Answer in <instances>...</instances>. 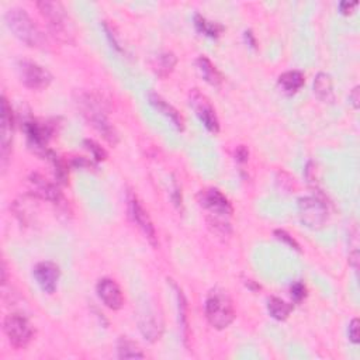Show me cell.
<instances>
[{"instance_id": "6da1fadb", "label": "cell", "mask_w": 360, "mask_h": 360, "mask_svg": "<svg viewBox=\"0 0 360 360\" xmlns=\"http://www.w3.org/2000/svg\"><path fill=\"white\" fill-rule=\"evenodd\" d=\"M76 103L82 111V115L86 118V122L93 129H96L108 144L115 145L118 142V133L108 122L103 99L96 93L79 92Z\"/></svg>"}, {"instance_id": "7a4b0ae2", "label": "cell", "mask_w": 360, "mask_h": 360, "mask_svg": "<svg viewBox=\"0 0 360 360\" xmlns=\"http://www.w3.org/2000/svg\"><path fill=\"white\" fill-rule=\"evenodd\" d=\"M6 23L12 33L33 48H45L47 37L24 9L13 8L6 13Z\"/></svg>"}, {"instance_id": "3957f363", "label": "cell", "mask_w": 360, "mask_h": 360, "mask_svg": "<svg viewBox=\"0 0 360 360\" xmlns=\"http://www.w3.org/2000/svg\"><path fill=\"white\" fill-rule=\"evenodd\" d=\"M206 317L215 329H225L235 318V309L227 291L214 288L206 300Z\"/></svg>"}, {"instance_id": "277c9868", "label": "cell", "mask_w": 360, "mask_h": 360, "mask_svg": "<svg viewBox=\"0 0 360 360\" xmlns=\"http://www.w3.org/2000/svg\"><path fill=\"white\" fill-rule=\"evenodd\" d=\"M37 8L48 22V27L55 37L64 42H72V24L65 8L59 2H38Z\"/></svg>"}, {"instance_id": "5b68a950", "label": "cell", "mask_w": 360, "mask_h": 360, "mask_svg": "<svg viewBox=\"0 0 360 360\" xmlns=\"http://www.w3.org/2000/svg\"><path fill=\"white\" fill-rule=\"evenodd\" d=\"M199 203L213 217H215V220L213 221V225H220L225 231V227L228 224H225L220 218H225L232 214L234 208L229 200L218 189H206L199 193Z\"/></svg>"}, {"instance_id": "8992f818", "label": "cell", "mask_w": 360, "mask_h": 360, "mask_svg": "<svg viewBox=\"0 0 360 360\" xmlns=\"http://www.w3.org/2000/svg\"><path fill=\"white\" fill-rule=\"evenodd\" d=\"M3 328L9 342L19 349L26 347L34 338V328L31 322L20 314H9L5 318Z\"/></svg>"}, {"instance_id": "52a82bcc", "label": "cell", "mask_w": 360, "mask_h": 360, "mask_svg": "<svg viewBox=\"0 0 360 360\" xmlns=\"http://www.w3.org/2000/svg\"><path fill=\"white\" fill-rule=\"evenodd\" d=\"M298 213L302 222L311 228L320 229L328 220L327 206L317 197H302L298 200Z\"/></svg>"}, {"instance_id": "ba28073f", "label": "cell", "mask_w": 360, "mask_h": 360, "mask_svg": "<svg viewBox=\"0 0 360 360\" xmlns=\"http://www.w3.org/2000/svg\"><path fill=\"white\" fill-rule=\"evenodd\" d=\"M17 71L20 81L33 90L47 89L52 82V75L44 67L28 61V59H20L17 63Z\"/></svg>"}, {"instance_id": "9c48e42d", "label": "cell", "mask_w": 360, "mask_h": 360, "mask_svg": "<svg viewBox=\"0 0 360 360\" xmlns=\"http://www.w3.org/2000/svg\"><path fill=\"white\" fill-rule=\"evenodd\" d=\"M189 101H190V106L195 110L196 115L203 123V126L210 133L217 134L220 131V122H218L217 113H215L211 101L208 100V97L204 93H202L199 89H193L189 95Z\"/></svg>"}, {"instance_id": "30bf717a", "label": "cell", "mask_w": 360, "mask_h": 360, "mask_svg": "<svg viewBox=\"0 0 360 360\" xmlns=\"http://www.w3.org/2000/svg\"><path fill=\"white\" fill-rule=\"evenodd\" d=\"M129 211L130 215L134 221V224L141 229V232L145 235L148 241L156 247L158 245V236H156V229L154 227V222L151 217L148 215V211L144 208L138 197L133 193H129Z\"/></svg>"}, {"instance_id": "8fae6325", "label": "cell", "mask_w": 360, "mask_h": 360, "mask_svg": "<svg viewBox=\"0 0 360 360\" xmlns=\"http://www.w3.org/2000/svg\"><path fill=\"white\" fill-rule=\"evenodd\" d=\"M0 151H2V163L6 166L9 155L12 152V142H13V114L12 107L8 99L2 97V130H0Z\"/></svg>"}, {"instance_id": "7c38bea8", "label": "cell", "mask_w": 360, "mask_h": 360, "mask_svg": "<svg viewBox=\"0 0 360 360\" xmlns=\"http://www.w3.org/2000/svg\"><path fill=\"white\" fill-rule=\"evenodd\" d=\"M97 295L110 310H120L124 304V295L120 286L113 279H101L97 283Z\"/></svg>"}, {"instance_id": "4fadbf2b", "label": "cell", "mask_w": 360, "mask_h": 360, "mask_svg": "<svg viewBox=\"0 0 360 360\" xmlns=\"http://www.w3.org/2000/svg\"><path fill=\"white\" fill-rule=\"evenodd\" d=\"M24 130L30 147H33L37 152L47 155V144L52 136V129L48 124L37 122V120H30V122L24 123Z\"/></svg>"}, {"instance_id": "5bb4252c", "label": "cell", "mask_w": 360, "mask_h": 360, "mask_svg": "<svg viewBox=\"0 0 360 360\" xmlns=\"http://www.w3.org/2000/svg\"><path fill=\"white\" fill-rule=\"evenodd\" d=\"M34 279L41 287V290L47 294H54L58 287L59 280V268L52 262H41L34 268Z\"/></svg>"}, {"instance_id": "9a60e30c", "label": "cell", "mask_w": 360, "mask_h": 360, "mask_svg": "<svg viewBox=\"0 0 360 360\" xmlns=\"http://www.w3.org/2000/svg\"><path fill=\"white\" fill-rule=\"evenodd\" d=\"M28 189L31 192V195L37 196L38 199L51 202V203H61L63 200V195L59 192L52 183H49L47 179H44L41 174L38 173H33L28 179Z\"/></svg>"}, {"instance_id": "2e32d148", "label": "cell", "mask_w": 360, "mask_h": 360, "mask_svg": "<svg viewBox=\"0 0 360 360\" xmlns=\"http://www.w3.org/2000/svg\"><path fill=\"white\" fill-rule=\"evenodd\" d=\"M148 100L151 103V106L159 111L162 115H165L169 122L172 123V126L177 130V131H183L185 130V120L172 104H169L161 95L155 93V92H149L148 93Z\"/></svg>"}, {"instance_id": "e0dca14e", "label": "cell", "mask_w": 360, "mask_h": 360, "mask_svg": "<svg viewBox=\"0 0 360 360\" xmlns=\"http://www.w3.org/2000/svg\"><path fill=\"white\" fill-rule=\"evenodd\" d=\"M138 325L145 339L151 342H155L159 339L162 334V321H161V317L156 316L155 310H152L151 307H147L142 313H140Z\"/></svg>"}, {"instance_id": "ac0fdd59", "label": "cell", "mask_w": 360, "mask_h": 360, "mask_svg": "<svg viewBox=\"0 0 360 360\" xmlns=\"http://www.w3.org/2000/svg\"><path fill=\"white\" fill-rule=\"evenodd\" d=\"M306 78L302 72L298 71H288L284 72L279 76V88L286 93V95H293L297 93L300 89L304 86Z\"/></svg>"}, {"instance_id": "d6986e66", "label": "cell", "mask_w": 360, "mask_h": 360, "mask_svg": "<svg viewBox=\"0 0 360 360\" xmlns=\"http://www.w3.org/2000/svg\"><path fill=\"white\" fill-rule=\"evenodd\" d=\"M177 64V58L173 52H161L152 61V69L159 78L169 76Z\"/></svg>"}, {"instance_id": "ffe728a7", "label": "cell", "mask_w": 360, "mask_h": 360, "mask_svg": "<svg viewBox=\"0 0 360 360\" xmlns=\"http://www.w3.org/2000/svg\"><path fill=\"white\" fill-rule=\"evenodd\" d=\"M314 93L321 101L332 103L335 100L332 79L328 74L321 72L317 75V78L314 81Z\"/></svg>"}, {"instance_id": "44dd1931", "label": "cell", "mask_w": 360, "mask_h": 360, "mask_svg": "<svg viewBox=\"0 0 360 360\" xmlns=\"http://www.w3.org/2000/svg\"><path fill=\"white\" fill-rule=\"evenodd\" d=\"M196 67H197V71L200 72L202 78H203L207 83H210V85H213V86L221 85L222 76H221V74L218 72V69L214 67V64L210 61L208 58H206V56H199L197 61H196Z\"/></svg>"}, {"instance_id": "7402d4cb", "label": "cell", "mask_w": 360, "mask_h": 360, "mask_svg": "<svg viewBox=\"0 0 360 360\" xmlns=\"http://www.w3.org/2000/svg\"><path fill=\"white\" fill-rule=\"evenodd\" d=\"M173 287L176 290V295H177V309H179V324H180V329H182V335H183V341L185 343H188L189 339V316H188V302L186 297L183 294V291L180 290L174 283Z\"/></svg>"}, {"instance_id": "603a6c76", "label": "cell", "mask_w": 360, "mask_h": 360, "mask_svg": "<svg viewBox=\"0 0 360 360\" xmlns=\"http://www.w3.org/2000/svg\"><path fill=\"white\" fill-rule=\"evenodd\" d=\"M291 310H293L291 304L286 303L284 300H281L279 297H270L268 300V311H269L270 317L277 321L287 320L291 314Z\"/></svg>"}, {"instance_id": "cb8c5ba5", "label": "cell", "mask_w": 360, "mask_h": 360, "mask_svg": "<svg viewBox=\"0 0 360 360\" xmlns=\"http://www.w3.org/2000/svg\"><path fill=\"white\" fill-rule=\"evenodd\" d=\"M117 352H118L120 359H144L145 357L142 350L133 341H130L127 338H122L118 341Z\"/></svg>"}, {"instance_id": "d4e9b609", "label": "cell", "mask_w": 360, "mask_h": 360, "mask_svg": "<svg viewBox=\"0 0 360 360\" xmlns=\"http://www.w3.org/2000/svg\"><path fill=\"white\" fill-rule=\"evenodd\" d=\"M195 24H196V27H197V30L200 33H203V34H206L208 37H213V38L218 37L222 33V30H224L222 26H220L218 23L208 22L206 17H203L200 15H197L195 17Z\"/></svg>"}, {"instance_id": "484cf974", "label": "cell", "mask_w": 360, "mask_h": 360, "mask_svg": "<svg viewBox=\"0 0 360 360\" xmlns=\"http://www.w3.org/2000/svg\"><path fill=\"white\" fill-rule=\"evenodd\" d=\"M85 145H86V148L92 152V155H93V158H95L96 161H104V159L107 158L106 151H104L97 142H95V141H92V140H86V141H85Z\"/></svg>"}, {"instance_id": "4316f807", "label": "cell", "mask_w": 360, "mask_h": 360, "mask_svg": "<svg viewBox=\"0 0 360 360\" xmlns=\"http://www.w3.org/2000/svg\"><path fill=\"white\" fill-rule=\"evenodd\" d=\"M291 297L295 303H302L303 300L307 297V288L303 283H294L291 286Z\"/></svg>"}, {"instance_id": "83f0119b", "label": "cell", "mask_w": 360, "mask_h": 360, "mask_svg": "<svg viewBox=\"0 0 360 360\" xmlns=\"http://www.w3.org/2000/svg\"><path fill=\"white\" fill-rule=\"evenodd\" d=\"M275 234H276V236L280 239V241L286 243V244H287L288 247H291L293 249L300 251V245L295 243V239H294L293 236H290L286 231H280V229H277Z\"/></svg>"}, {"instance_id": "f1b7e54d", "label": "cell", "mask_w": 360, "mask_h": 360, "mask_svg": "<svg viewBox=\"0 0 360 360\" xmlns=\"http://www.w3.org/2000/svg\"><path fill=\"white\" fill-rule=\"evenodd\" d=\"M347 334H349V339L352 341V343L357 345L359 343V320L357 318H353L350 321Z\"/></svg>"}, {"instance_id": "f546056e", "label": "cell", "mask_w": 360, "mask_h": 360, "mask_svg": "<svg viewBox=\"0 0 360 360\" xmlns=\"http://www.w3.org/2000/svg\"><path fill=\"white\" fill-rule=\"evenodd\" d=\"M248 156H249V152L248 149L244 147V145H239L235 151V158L238 162H247L248 161Z\"/></svg>"}, {"instance_id": "4dcf8cb0", "label": "cell", "mask_w": 360, "mask_h": 360, "mask_svg": "<svg viewBox=\"0 0 360 360\" xmlns=\"http://www.w3.org/2000/svg\"><path fill=\"white\" fill-rule=\"evenodd\" d=\"M357 6V3H347V2H342L339 5V9H341V13L342 15H349L352 13V10Z\"/></svg>"}, {"instance_id": "1f68e13d", "label": "cell", "mask_w": 360, "mask_h": 360, "mask_svg": "<svg viewBox=\"0 0 360 360\" xmlns=\"http://www.w3.org/2000/svg\"><path fill=\"white\" fill-rule=\"evenodd\" d=\"M349 99L352 100L353 107L357 108V107H359V86H356V88L352 90V93L349 95Z\"/></svg>"}, {"instance_id": "d6a6232c", "label": "cell", "mask_w": 360, "mask_h": 360, "mask_svg": "<svg viewBox=\"0 0 360 360\" xmlns=\"http://www.w3.org/2000/svg\"><path fill=\"white\" fill-rule=\"evenodd\" d=\"M245 40H247V42H248L252 48H256V40H255L252 31H245Z\"/></svg>"}]
</instances>
